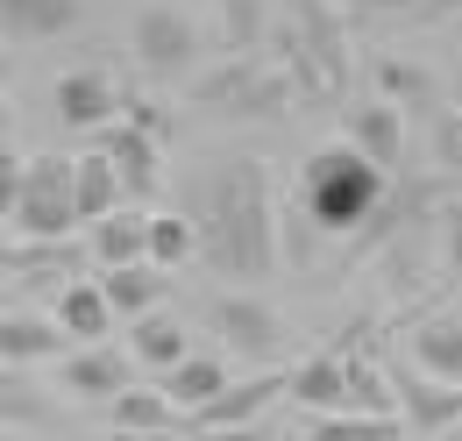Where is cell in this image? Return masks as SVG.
<instances>
[{"label":"cell","instance_id":"1","mask_svg":"<svg viewBox=\"0 0 462 441\" xmlns=\"http://www.w3.org/2000/svg\"><path fill=\"white\" fill-rule=\"evenodd\" d=\"M185 214L199 228V264L228 285H263L271 271H285V249H278V178L263 157H221L214 171L192 178L185 192Z\"/></svg>","mask_w":462,"mask_h":441},{"label":"cell","instance_id":"2","mask_svg":"<svg viewBox=\"0 0 462 441\" xmlns=\"http://www.w3.org/2000/svg\"><path fill=\"white\" fill-rule=\"evenodd\" d=\"M384 192H392V171L377 164V157H363L356 143H320L306 171H299V200L313 207V220L328 228V235H363L370 214L384 207Z\"/></svg>","mask_w":462,"mask_h":441},{"label":"cell","instance_id":"3","mask_svg":"<svg viewBox=\"0 0 462 441\" xmlns=\"http://www.w3.org/2000/svg\"><path fill=\"white\" fill-rule=\"evenodd\" d=\"M285 64L299 71L306 100H328V108H342V100H348V79H356V57H348V22L328 7V0H291Z\"/></svg>","mask_w":462,"mask_h":441},{"label":"cell","instance_id":"4","mask_svg":"<svg viewBox=\"0 0 462 441\" xmlns=\"http://www.w3.org/2000/svg\"><path fill=\"white\" fill-rule=\"evenodd\" d=\"M306 86H299V71L291 64H271V57H228V64H214L199 86H192V100L214 114H228V121H291V100H299Z\"/></svg>","mask_w":462,"mask_h":441},{"label":"cell","instance_id":"5","mask_svg":"<svg viewBox=\"0 0 462 441\" xmlns=\"http://www.w3.org/2000/svg\"><path fill=\"white\" fill-rule=\"evenodd\" d=\"M86 220H79V157H64V150H43V157H29V178H22V192L7 200V235H79Z\"/></svg>","mask_w":462,"mask_h":441},{"label":"cell","instance_id":"6","mask_svg":"<svg viewBox=\"0 0 462 441\" xmlns=\"http://www.w3.org/2000/svg\"><path fill=\"white\" fill-rule=\"evenodd\" d=\"M199 314H207V328H214V342L228 356L256 363V371L285 363V321L263 299H249V292H199Z\"/></svg>","mask_w":462,"mask_h":441},{"label":"cell","instance_id":"7","mask_svg":"<svg viewBox=\"0 0 462 441\" xmlns=\"http://www.w3.org/2000/svg\"><path fill=\"white\" fill-rule=\"evenodd\" d=\"M128 43H135V64H143L150 79H178V71H192V64H199V51H207L199 22H192L185 7H171V0H150V7L135 14Z\"/></svg>","mask_w":462,"mask_h":441},{"label":"cell","instance_id":"8","mask_svg":"<svg viewBox=\"0 0 462 441\" xmlns=\"http://www.w3.org/2000/svg\"><path fill=\"white\" fill-rule=\"evenodd\" d=\"M93 264V249H71V235L51 242V235H7V257H0V271L14 292H64V285H79Z\"/></svg>","mask_w":462,"mask_h":441},{"label":"cell","instance_id":"9","mask_svg":"<svg viewBox=\"0 0 462 441\" xmlns=\"http://www.w3.org/2000/svg\"><path fill=\"white\" fill-rule=\"evenodd\" d=\"M278 399H291V363H271V371H256V378H235L221 399H207V406L192 413V435H207V427H256Z\"/></svg>","mask_w":462,"mask_h":441},{"label":"cell","instance_id":"10","mask_svg":"<svg viewBox=\"0 0 462 441\" xmlns=\"http://www.w3.org/2000/svg\"><path fill=\"white\" fill-rule=\"evenodd\" d=\"M392 385H399V413L412 435H448L462 420V385H448V378H427L412 356H399L392 363Z\"/></svg>","mask_w":462,"mask_h":441},{"label":"cell","instance_id":"11","mask_svg":"<svg viewBox=\"0 0 462 441\" xmlns=\"http://www.w3.org/2000/svg\"><path fill=\"white\" fill-rule=\"evenodd\" d=\"M93 150L115 157L128 200H150V192L164 185V136H150V128H135V121H107V128H93Z\"/></svg>","mask_w":462,"mask_h":441},{"label":"cell","instance_id":"12","mask_svg":"<svg viewBox=\"0 0 462 441\" xmlns=\"http://www.w3.org/2000/svg\"><path fill=\"white\" fill-rule=\"evenodd\" d=\"M121 93L115 79L100 71V64H79V71H64L58 93H51V108H58L64 128H79V136H93V128H107V121H121Z\"/></svg>","mask_w":462,"mask_h":441},{"label":"cell","instance_id":"13","mask_svg":"<svg viewBox=\"0 0 462 441\" xmlns=\"http://www.w3.org/2000/svg\"><path fill=\"white\" fill-rule=\"evenodd\" d=\"M58 385H64V399H121V391L135 385V356L128 349H107V342H86L79 356H64L58 363Z\"/></svg>","mask_w":462,"mask_h":441},{"label":"cell","instance_id":"14","mask_svg":"<svg viewBox=\"0 0 462 441\" xmlns=\"http://www.w3.org/2000/svg\"><path fill=\"white\" fill-rule=\"evenodd\" d=\"M71 328H64L58 314H29V306H7V321H0V363L7 371H29V363H43V356H58Z\"/></svg>","mask_w":462,"mask_h":441},{"label":"cell","instance_id":"15","mask_svg":"<svg viewBox=\"0 0 462 441\" xmlns=\"http://www.w3.org/2000/svg\"><path fill=\"white\" fill-rule=\"evenodd\" d=\"M291 406H306V413H348V356L342 349H320V356L291 363Z\"/></svg>","mask_w":462,"mask_h":441},{"label":"cell","instance_id":"16","mask_svg":"<svg viewBox=\"0 0 462 441\" xmlns=\"http://www.w3.org/2000/svg\"><path fill=\"white\" fill-rule=\"evenodd\" d=\"M405 356H412L427 378L462 385V314H420L412 334H405Z\"/></svg>","mask_w":462,"mask_h":441},{"label":"cell","instance_id":"17","mask_svg":"<svg viewBox=\"0 0 462 441\" xmlns=\"http://www.w3.org/2000/svg\"><path fill=\"white\" fill-rule=\"evenodd\" d=\"M348 143L363 150V157H377L384 171L405 164V108H392V100H363V108H348Z\"/></svg>","mask_w":462,"mask_h":441},{"label":"cell","instance_id":"18","mask_svg":"<svg viewBox=\"0 0 462 441\" xmlns=\"http://www.w3.org/2000/svg\"><path fill=\"white\" fill-rule=\"evenodd\" d=\"M86 249H93V264H100V271H115V264H143V257H150V214L115 207L107 220H93V228H86Z\"/></svg>","mask_w":462,"mask_h":441},{"label":"cell","instance_id":"19","mask_svg":"<svg viewBox=\"0 0 462 441\" xmlns=\"http://www.w3.org/2000/svg\"><path fill=\"white\" fill-rule=\"evenodd\" d=\"M178 420H192L164 385H128L107 399V427H135V435H178Z\"/></svg>","mask_w":462,"mask_h":441},{"label":"cell","instance_id":"20","mask_svg":"<svg viewBox=\"0 0 462 441\" xmlns=\"http://www.w3.org/2000/svg\"><path fill=\"white\" fill-rule=\"evenodd\" d=\"M86 0H0V22H7V43H51L64 29H79Z\"/></svg>","mask_w":462,"mask_h":441},{"label":"cell","instance_id":"21","mask_svg":"<svg viewBox=\"0 0 462 441\" xmlns=\"http://www.w3.org/2000/svg\"><path fill=\"white\" fill-rule=\"evenodd\" d=\"M100 285H107V299H115L121 321H143V314H157V299L171 292V271L164 264H115V271H100Z\"/></svg>","mask_w":462,"mask_h":441},{"label":"cell","instance_id":"22","mask_svg":"<svg viewBox=\"0 0 462 441\" xmlns=\"http://www.w3.org/2000/svg\"><path fill=\"white\" fill-rule=\"evenodd\" d=\"M128 356L164 378V371H178V363L192 356V334L178 328L171 314H143V321H128Z\"/></svg>","mask_w":462,"mask_h":441},{"label":"cell","instance_id":"23","mask_svg":"<svg viewBox=\"0 0 462 441\" xmlns=\"http://www.w3.org/2000/svg\"><path fill=\"white\" fill-rule=\"evenodd\" d=\"M58 321L71 328V342H107L121 314H115V299H107V285L79 277V285H64V292H58Z\"/></svg>","mask_w":462,"mask_h":441},{"label":"cell","instance_id":"24","mask_svg":"<svg viewBox=\"0 0 462 441\" xmlns=\"http://www.w3.org/2000/svg\"><path fill=\"white\" fill-rule=\"evenodd\" d=\"M228 385H235V378H228V356H214V349H192L178 371H164V391H171L185 413H199L207 399H221Z\"/></svg>","mask_w":462,"mask_h":441},{"label":"cell","instance_id":"25","mask_svg":"<svg viewBox=\"0 0 462 441\" xmlns=\"http://www.w3.org/2000/svg\"><path fill=\"white\" fill-rule=\"evenodd\" d=\"M377 100H392V108H405V114H427L434 121V79L420 71V64H405V57H392V51H377Z\"/></svg>","mask_w":462,"mask_h":441},{"label":"cell","instance_id":"26","mask_svg":"<svg viewBox=\"0 0 462 441\" xmlns=\"http://www.w3.org/2000/svg\"><path fill=\"white\" fill-rule=\"evenodd\" d=\"M306 441H412L405 413H313Z\"/></svg>","mask_w":462,"mask_h":441},{"label":"cell","instance_id":"27","mask_svg":"<svg viewBox=\"0 0 462 441\" xmlns=\"http://www.w3.org/2000/svg\"><path fill=\"white\" fill-rule=\"evenodd\" d=\"M128 200V185H121V171H115V157H100V150H86L79 157V220L93 228V220H107Z\"/></svg>","mask_w":462,"mask_h":441},{"label":"cell","instance_id":"28","mask_svg":"<svg viewBox=\"0 0 462 441\" xmlns=\"http://www.w3.org/2000/svg\"><path fill=\"white\" fill-rule=\"evenodd\" d=\"M150 264H164V271H185V264H199V228L185 207L171 214H150Z\"/></svg>","mask_w":462,"mask_h":441},{"label":"cell","instance_id":"29","mask_svg":"<svg viewBox=\"0 0 462 441\" xmlns=\"http://www.w3.org/2000/svg\"><path fill=\"white\" fill-rule=\"evenodd\" d=\"M320 220H313V207L306 200H285V214H278V249H285V271H313L320 264Z\"/></svg>","mask_w":462,"mask_h":441},{"label":"cell","instance_id":"30","mask_svg":"<svg viewBox=\"0 0 462 441\" xmlns=\"http://www.w3.org/2000/svg\"><path fill=\"white\" fill-rule=\"evenodd\" d=\"M263 43V0H221V51L249 57Z\"/></svg>","mask_w":462,"mask_h":441},{"label":"cell","instance_id":"31","mask_svg":"<svg viewBox=\"0 0 462 441\" xmlns=\"http://www.w3.org/2000/svg\"><path fill=\"white\" fill-rule=\"evenodd\" d=\"M427 128H434V164L448 178H462V108H441Z\"/></svg>","mask_w":462,"mask_h":441},{"label":"cell","instance_id":"32","mask_svg":"<svg viewBox=\"0 0 462 441\" xmlns=\"http://www.w3.org/2000/svg\"><path fill=\"white\" fill-rule=\"evenodd\" d=\"M441 264L462 285V192H448V207H441Z\"/></svg>","mask_w":462,"mask_h":441},{"label":"cell","instance_id":"33","mask_svg":"<svg viewBox=\"0 0 462 441\" xmlns=\"http://www.w3.org/2000/svg\"><path fill=\"white\" fill-rule=\"evenodd\" d=\"M0 399H7V427H22V420H29V406H36V399H29V378H22V371H7V391H0Z\"/></svg>","mask_w":462,"mask_h":441},{"label":"cell","instance_id":"34","mask_svg":"<svg viewBox=\"0 0 462 441\" xmlns=\"http://www.w3.org/2000/svg\"><path fill=\"white\" fill-rule=\"evenodd\" d=\"M121 121H135V128L164 136V108H157V100H135V93H128V100H121Z\"/></svg>","mask_w":462,"mask_h":441},{"label":"cell","instance_id":"35","mask_svg":"<svg viewBox=\"0 0 462 441\" xmlns=\"http://www.w3.org/2000/svg\"><path fill=\"white\" fill-rule=\"evenodd\" d=\"M199 441H278V435H271V427L256 420V427H207Z\"/></svg>","mask_w":462,"mask_h":441},{"label":"cell","instance_id":"36","mask_svg":"<svg viewBox=\"0 0 462 441\" xmlns=\"http://www.w3.org/2000/svg\"><path fill=\"white\" fill-rule=\"evenodd\" d=\"M448 93H456V108H462V43H456V71H448Z\"/></svg>","mask_w":462,"mask_h":441},{"label":"cell","instance_id":"37","mask_svg":"<svg viewBox=\"0 0 462 441\" xmlns=\"http://www.w3.org/2000/svg\"><path fill=\"white\" fill-rule=\"evenodd\" d=\"M107 441H171V435H135V427H115Z\"/></svg>","mask_w":462,"mask_h":441},{"label":"cell","instance_id":"38","mask_svg":"<svg viewBox=\"0 0 462 441\" xmlns=\"http://www.w3.org/2000/svg\"><path fill=\"white\" fill-rule=\"evenodd\" d=\"M441 14H462V0H441Z\"/></svg>","mask_w":462,"mask_h":441},{"label":"cell","instance_id":"39","mask_svg":"<svg viewBox=\"0 0 462 441\" xmlns=\"http://www.w3.org/2000/svg\"><path fill=\"white\" fill-rule=\"evenodd\" d=\"M0 441H29V435H22V427H7V435H0Z\"/></svg>","mask_w":462,"mask_h":441},{"label":"cell","instance_id":"40","mask_svg":"<svg viewBox=\"0 0 462 441\" xmlns=\"http://www.w3.org/2000/svg\"><path fill=\"white\" fill-rule=\"evenodd\" d=\"M377 7H399V0H377Z\"/></svg>","mask_w":462,"mask_h":441},{"label":"cell","instance_id":"41","mask_svg":"<svg viewBox=\"0 0 462 441\" xmlns=\"http://www.w3.org/2000/svg\"><path fill=\"white\" fill-rule=\"evenodd\" d=\"M427 7H441V0H427Z\"/></svg>","mask_w":462,"mask_h":441},{"label":"cell","instance_id":"42","mask_svg":"<svg viewBox=\"0 0 462 441\" xmlns=\"http://www.w3.org/2000/svg\"><path fill=\"white\" fill-rule=\"evenodd\" d=\"M456 192H462V185H456Z\"/></svg>","mask_w":462,"mask_h":441}]
</instances>
